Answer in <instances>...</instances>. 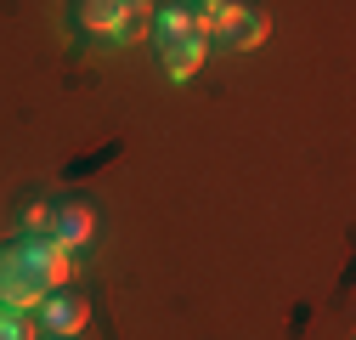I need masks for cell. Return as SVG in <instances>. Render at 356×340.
I'll return each mask as SVG.
<instances>
[{"label": "cell", "instance_id": "obj_1", "mask_svg": "<svg viewBox=\"0 0 356 340\" xmlns=\"http://www.w3.org/2000/svg\"><path fill=\"white\" fill-rule=\"evenodd\" d=\"M74 278V249H63L57 238L46 233H23V238H6L0 244V307L6 312H23V307H40L51 289H63Z\"/></svg>", "mask_w": 356, "mask_h": 340}, {"label": "cell", "instance_id": "obj_2", "mask_svg": "<svg viewBox=\"0 0 356 340\" xmlns=\"http://www.w3.org/2000/svg\"><path fill=\"white\" fill-rule=\"evenodd\" d=\"M147 34H153V57H159V68L170 79H193L204 68V57H209V40H204V29L193 23V12L181 0H164L153 12V23H147Z\"/></svg>", "mask_w": 356, "mask_h": 340}, {"label": "cell", "instance_id": "obj_3", "mask_svg": "<svg viewBox=\"0 0 356 340\" xmlns=\"http://www.w3.org/2000/svg\"><path fill=\"white\" fill-rule=\"evenodd\" d=\"M68 17H74V29H79V34L136 40V17H142V6H130V0H74Z\"/></svg>", "mask_w": 356, "mask_h": 340}, {"label": "cell", "instance_id": "obj_4", "mask_svg": "<svg viewBox=\"0 0 356 340\" xmlns=\"http://www.w3.org/2000/svg\"><path fill=\"white\" fill-rule=\"evenodd\" d=\"M266 34H272V12H266L260 0H232V12H227V23H220L215 40L227 52H254Z\"/></svg>", "mask_w": 356, "mask_h": 340}, {"label": "cell", "instance_id": "obj_5", "mask_svg": "<svg viewBox=\"0 0 356 340\" xmlns=\"http://www.w3.org/2000/svg\"><path fill=\"white\" fill-rule=\"evenodd\" d=\"M46 238H57L63 249H79L97 238V210L85 199H51V222H46Z\"/></svg>", "mask_w": 356, "mask_h": 340}, {"label": "cell", "instance_id": "obj_6", "mask_svg": "<svg viewBox=\"0 0 356 340\" xmlns=\"http://www.w3.org/2000/svg\"><path fill=\"white\" fill-rule=\"evenodd\" d=\"M85 318H91V301L74 289H51L46 301H40V323H46V334H79Z\"/></svg>", "mask_w": 356, "mask_h": 340}, {"label": "cell", "instance_id": "obj_7", "mask_svg": "<svg viewBox=\"0 0 356 340\" xmlns=\"http://www.w3.org/2000/svg\"><path fill=\"white\" fill-rule=\"evenodd\" d=\"M181 6L193 12V23L204 29V40H215L220 34V23H227V12H232V0H181Z\"/></svg>", "mask_w": 356, "mask_h": 340}, {"label": "cell", "instance_id": "obj_8", "mask_svg": "<svg viewBox=\"0 0 356 340\" xmlns=\"http://www.w3.org/2000/svg\"><path fill=\"white\" fill-rule=\"evenodd\" d=\"M46 222H51V199L23 193V227H29V233H46Z\"/></svg>", "mask_w": 356, "mask_h": 340}, {"label": "cell", "instance_id": "obj_9", "mask_svg": "<svg viewBox=\"0 0 356 340\" xmlns=\"http://www.w3.org/2000/svg\"><path fill=\"white\" fill-rule=\"evenodd\" d=\"M0 340H34L29 318H23V312H6V307H0Z\"/></svg>", "mask_w": 356, "mask_h": 340}, {"label": "cell", "instance_id": "obj_10", "mask_svg": "<svg viewBox=\"0 0 356 340\" xmlns=\"http://www.w3.org/2000/svg\"><path fill=\"white\" fill-rule=\"evenodd\" d=\"M40 340H79V334H40Z\"/></svg>", "mask_w": 356, "mask_h": 340}, {"label": "cell", "instance_id": "obj_11", "mask_svg": "<svg viewBox=\"0 0 356 340\" xmlns=\"http://www.w3.org/2000/svg\"><path fill=\"white\" fill-rule=\"evenodd\" d=\"M130 6H147V0H130Z\"/></svg>", "mask_w": 356, "mask_h": 340}]
</instances>
